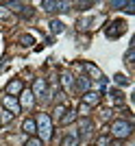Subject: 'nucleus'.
Returning <instances> with one entry per match:
<instances>
[{
    "instance_id": "1",
    "label": "nucleus",
    "mask_w": 135,
    "mask_h": 146,
    "mask_svg": "<svg viewBox=\"0 0 135 146\" xmlns=\"http://www.w3.org/2000/svg\"><path fill=\"white\" fill-rule=\"evenodd\" d=\"M35 127H37V131H39V135H42V140H50V135H52V122H50L48 113H39Z\"/></svg>"
},
{
    "instance_id": "2",
    "label": "nucleus",
    "mask_w": 135,
    "mask_h": 146,
    "mask_svg": "<svg viewBox=\"0 0 135 146\" xmlns=\"http://www.w3.org/2000/svg\"><path fill=\"white\" fill-rule=\"evenodd\" d=\"M111 131H113V137H118V140H126L131 135V131H133V124L126 120H116L113 122V127H111Z\"/></svg>"
},
{
    "instance_id": "3",
    "label": "nucleus",
    "mask_w": 135,
    "mask_h": 146,
    "mask_svg": "<svg viewBox=\"0 0 135 146\" xmlns=\"http://www.w3.org/2000/svg\"><path fill=\"white\" fill-rule=\"evenodd\" d=\"M124 31H126V22H124V20H113V22L109 24V29L105 31V33H107V37H109V39H116V37L124 35Z\"/></svg>"
},
{
    "instance_id": "4",
    "label": "nucleus",
    "mask_w": 135,
    "mask_h": 146,
    "mask_svg": "<svg viewBox=\"0 0 135 146\" xmlns=\"http://www.w3.org/2000/svg\"><path fill=\"white\" fill-rule=\"evenodd\" d=\"M42 7L46 9L48 13H55V11H68L70 9V5L68 2H55V0H46V2H42Z\"/></svg>"
},
{
    "instance_id": "5",
    "label": "nucleus",
    "mask_w": 135,
    "mask_h": 146,
    "mask_svg": "<svg viewBox=\"0 0 135 146\" xmlns=\"http://www.w3.org/2000/svg\"><path fill=\"white\" fill-rule=\"evenodd\" d=\"M2 103H5V107H7V109L11 111V116L20 113V103H18V98H15V96H7L5 100H2Z\"/></svg>"
},
{
    "instance_id": "6",
    "label": "nucleus",
    "mask_w": 135,
    "mask_h": 146,
    "mask_svg": "<svg viewBox=\"0 0 135 146\" xmlns=\"http://www.w3.org/2000/svg\"><path fill=\"white\" fill-rule=\"evenodd\" d=\"M83 68H85V70H87L89 74H92V76H94L96 81H100V85H103L105 81H107V79L103 76V72H100V70H98L96 66H94V63H83Z\"/></svg>"
},
{
    "instance_id": "7",
    "label": "nucleus",
    "mask_w": 135,
    "mask_h": 146,
    "mask_svg": "<svg viewBox=\"0 0 135 146\" xmlns=\"http://www.w3.org/2000/svg\"><path fill=\"white\" fill-rule=\"evenodd\" d=\"M9 9H13V11H20V13H24V15H33V9L28 5H22V2H9Z\"/></svg>"
},
{
    "instance_id": "8",
    "label": "nucleus",
    "mask_w": 135,
    "mask_h": 146,
    "mask_svg": "<svg viewBox=\"0 0 135 146\" xmlns=\"http://www.w3.org/2000/svg\"><path fill=\"white\" fill-rule=\"evenodd\" d=\"M111 7H113V9H122V11H126V13H135V5H133V2L116 0V2H111Z\"/></svg>"
},
{
    "instance_id": "9",
    "label": "nucleus",
    "mask_w": 135,
    "mask_h": 146,
    "mask_svg": "<svg viewBox=\"0 0 135 146\" xmlns=\"http://www.w3.org/2000/svg\"><path fill=\"white\" fill-rule=\"evenodd\" d=\"M33 96H37V98H42L44 94H46V81L44 79H37L35 81V85H33V92H31Z\"/></svg>"
},
{
    "instance_id": "10",
    "label": "nucleus",
    "mask_w": 135,
    "mask_h": 146,
    "mask_svg": "<svg viewBox=\"0 0 135 146\" xmlns=\"http://www.w3.org/2000/svg\"><path fill=\"white\" fill-rule=\"evenodd\" d=\"M83 100H85L87 107H89V105H98L100 103V94L98 92H85V94H83Z\"/></svg>"
},
{
    "instance_id": "11",
    "label": "nucleus",
    "mask_w": 135,
    "mask_h": 146,
    "mask_svg": "<svg viewBox=\"0 0 135 146\" xmlns=\"http://www.w3.org/2000/svg\"><path fill=\"white\" fill-rule=\"evenodd\" d=\"M22 81L20 79H15V81H11V83H9V85H7V94H9V96H15V94H20V92H22Z\"/></svg>"
},
{
    "instance_id": "12",
    "label": "nucleus",
    "mask_w": 135,
    "mask_h": 146,
    "mask_svg": "<svg viewBox=\"0 0 135 146\" xmlns=\"http://www.w3.org/2000/svg\"><path fill=\"white\" fill-rule=\"evenodd\" d=\"M22 107H24V109H31V107H33V94H31V92H24V94H22L20 109H22Z\"/></svg>"
},
{
    "instance_id": "13",
    "label": "nucleus",
    "mask_w": 135,
    "mask_h": 146,
    "mask_svg": "<svg viewBox=\"0 0 135 146\" xmlns=\"http://www.w3.org/2000/svg\"><path fill=\"white\" fill-rule=\"evenodd\" d=\"M22 129H24V133L33 135V133L37 131V127H35V120H31V118H26V120H24V124H22Z\"/></svg>"
},
{
    "instance_id": "14",
    "label": "nucleus",
    "mask_w": 135,
    "mask_h": 146,
    "mask_svg": "<svg viewBox=\"0 0 135 146\" xmlns=\"http://www.w3.org/2000/svg\"><path fill=\"white\" fill-rule=\"evenodd\" d=\"M76 87H79L81 92H87L89 90V79H87V76H79V79H76Z\"/></svg>"
},
{
    "instance_id": "15",
    "label": "nucleus",
    "mask_w": 135,
    "mask_h": 146,
    "mask_svg": "<svg viewBox=\"0 0 135 146\" xmlns=\"http://www.w3.org/2000/svg\"><path fill=\"white\" fill-rule=\"evenodd\" d=\"M63 146H79V137L76 135H68L63 140Z\"/></svg>"
},
{
    "instance_id": "16",
    "label": "nucleus",
    "mask_w": 135,
    "mask_h": 146,
    "mask_svg": "<svg viewBox=\"0 0 135 146\" xmlns=\"http://www.w3.org/2000/svg\"><path fill=\"white\" fill-rule=\"evenodd\" d=\"M50 31H52V33H61V31H63V24L59 22V20H52V22H50Z\"/></svg>"
},
{
    "instance_id": "17",
    "label": "nucleus",
    "mask_w": 135,
    "mask_h": 146,
    "mask_svg": "<svg viewBox=\"0 0 135 146\" xmlns=\"http://www.w3.org/2000/svg\"><path fill=\"white\" fill-rule=\"evenodd\" d=\"M113 81H116L118 85H129V83H131V81L126 79L124 74H116V76H113Z\"/></svg>"
},
{
    "instance_id": "18",
    "label": "nucleus",
    "mask_w": 135,
    "mask_h": 146,
    "mask_svg": "<svg viewBox=\"0 0 135 146\" xmlns=\"http://www.w3.org/2000/svg\"><path fill=\"white\" fill-rule=\"evenodd\" d=\"M89 129H92V122H89V120L81 122V131H83V133H89Z\"/></svg>"
},
{
    "instance_id": "19",
    "label": "nucleus",
    "mask_w": 135,
    "mask_h": 146,
    "mask_svg": "<svg viewBox=\"0 0 135 146\" xmlns=\"http://www.w3.org/2000/svg\"><path fill=\"white\" fill-rule=\"evenodd\" d=\"M109 94H111V96H113V98H116L118 103H120V100H122V98H124V94H122V92H118V90H111Z\"/></svg>"
},
{
    "instance_id": "20",
    "label": "nucleus",
    "mask_w": 135,
    "mask_h": 146,
    "mask_svg": "<svg viewBox=\"0 0 135 146\" xmlns=\"http://www.w3.org/2000/svg\"><path fill=\"white\" fill-rule=\"evenodd\" d=\"M0 18H2V20H9V18H11V11H7L5 7H0Z\"/></svg>"
},
{
    "instance_id": "21",
    "label": "nucleus",
    "mask_w": 135,
    "mask_h": 146,
    "mask_svg": "<svg viewBox=\"0 0 135 146\" xmlns=\"http://www.w3.org/2000/svg\"><path fill=\"white\" fill-rule=\"evenodd\" d=\"M131 59H133V46H131V48H129V52L124 55V63H129V66H131Z\"/></svg>"
},
{
    "instance_id": "22",
    "label": "nucleus",
    "mask_w": 135,
    "mask_h": 146,
    "mask_svg": "<svg viewBox=\"0 0 135 146\" xmlns=\"http://www.w3.org/2000/svg\"><path fill=\"white\" fill-rule=\"evenodd\" d=\"M74 118H76V116H74V111H70V113H68V116H66V118H63V120H61V122H63V124H70V122H72V120H74Z\"/></svg>"
},
{
    "instance_id": "23",
    "label": "nucleus",
    "mask_w": 135,
    "mask_h": 146,
    "mask_svg": "<svg viewBox=\"0 0 135 146\" xmlns=\"http://www.w3.org/2000/svg\"><path fill=\"white\" fill-rule=\"evenodd\" d=\"M26 146H42V140H37V137H31V140L26 142Z\"/></svg>"
},
{
    "instance_id": "24",
    "label": "nucleus",
    "mask_w": 135,
    "mask_h": 146,
    "mask_svg": "<svg viewBox=\"0 0 135 146\" xmlns=\"http://www.w3.org/2000/svg\"><path fill=\"white\" fill-rule=\"evenodd\" d=\"M31 44H33V37L31 35H24V37H22V46H31Z\"/></svg>"
},
{
    "instance_id": "25",
    "label": "nucleus",
    "mask_w": 135,
    "mask_h": 146,
    "mask_svg": "<svg viewBox=\"0 0 135 146\" xmlns=\"http://www.w3.org/2000/svg\"><path fill=\"white\" fill-rule=\"evenodd\" d=\"M109 144H111V142H109V137H100L96 146H109Z\"/></svg>"
},
{
    "instance_id": "26",
    "label": "nucleus",
    "mask_w": 135,
    "mask_h": 146,
    "mask_svg": "<svg viewBox=\"0 0 135 146\" xmlns=\"http://www.w3.org/2000/svg\"><path fill=\"white\" fill-rule=\"evenodd\" d=\"M70 83H72V76H70V74H63V85L70 87Z\"/></svg>"
},
{
    "instance_id": "27",
    "label": "nucleus",
    "mask_w": 135,
    "mask_h": 146,
    "mask_svg": "<svg viewBox=\"0 0 135 146\" xmlns=\"http://www.w3.org/2000/svg\"><path fill=\"white\" fill-rule=\"evenodd\" d=\"M61 113H63V107H57V109H55V116L61 118Z\"/></svg>"
},
{
    "instance_id": "28",
    "label": "nucleus",
    "mask_w": 135,
    "mask_h": 146,
    "mask_svg": "<svg viewBox=\"0 0 135 146\" xmlns=\"http://www.w3.org/2000/svg\"><path fill=\"white\" fill-rule=\"evenodd\" d=\"M109 146H120V144H109Z\"/></svg>"
}]
</instances>
